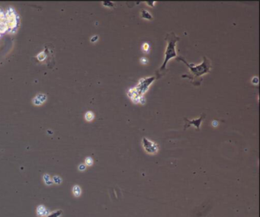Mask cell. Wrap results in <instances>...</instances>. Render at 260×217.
Masks as SVG:
<instances>
[{
  "label": "cell",
  "mask_w": 260,
  "mask_h": 217,
  "mask_svg": "<svg viewBox=\"0 0 260 217\" xmlns=\"http://www.w3.org/2000/svg\"><path fill=\"white\" fill-rule=\"evenodd\" d=\"M177 60H181L182 62L185 63V64H186L187 67H189L191 72L193 74V75L190 77L186 76V75H182V76H181V77L182 78H185V77L189 78V79L192 80V81L194 82L195 78L199 77H201V75H203V74H207V73L210 72V67H211V63H210V60H209L206 57H204L203 63H202L201 64H200V65H198V66L190 65V64H188V63H187L186 61L182 58V57H178Z\"/></svg>",
  "instance_id": "obj_1"
},
{
  "label": "cell",
  "mask_w": 260,
  "mask_h": 217,
  "mask_svg": "<svg viewBox=\"0 0 260 217\" xmlns=\"http://www.w3.org/2000/svg\"><path fill=\"white\" fill-rule=\"evenodd\" d=\"M180 38L176 35L174 33L167 34L166 37V41L167 42V47H166V52H165V61L163 66L159 70V72H162L166 69V66L167 62L173 57H176L177 56L176 51V44Z\"/></svg>",
  "instance_id": "obj_2"
},
{
  "label": "cell",
  "mask_w": 260,
  "mask_h": 217,
  "mask_svg": "<svg viewBox=\"0 0 260 217\" xmlns=\"http://www.w3.org/2000/svg\"><path fill=\"white\" fill-rule=\"evenodd\" d=\"M204 114L202 113L201 116V117L199 118V119H193V120L190 121L188 120L187 118H184V120H185V122L186 123H185V129H186L187 128H188L189 126H191V125H193L194 126H195V127L197 128V129H200V126H201V123L202 120H203V119L204 118Z\"/></svg>",
  "instance_id": "obj_3"
},
{
  "label": "cell",
  "mask_w": 260,
  "mask_h": 217,
  "mask_svg": "<svg viewBox=\"0 0 260 217\" xmlns=\"http://www.w3.org/2000/svg\"><path fill=\"white\" fill-rule=\"evenodd\" d=\"M144 146L145 147H149V148H147L146 150L148 151V150H150V153H153V152H156V151H157V148H156V146L153 145V144H152L150 142V141H149L147 139V138H144Z\"/></svg>",
  "instance_id": "obj_4"
},
{
  "label": "cell",
  "mask_w": 260,
  "mask_h": 217,
  "mask_svg": "<svg viewBox=\"0 0 260 217\" xmlns=\"http://www.w3.org/2000/svg\"><path fill=\"white\" fill-rule=\"evenodd\" d=\"M37 214L39 216H46L49 214V212H48V210H47L44 206L40 205L37 208Z\"/></svg>",
  "instance_id": "obj_5"
},
{
  "label": "cell",
  "mask_w": 260,
  "mask_h": 217,
  "mask_svg": "<svg viewBox=\"0 0 260 217\" xmlns=\"http://www.w3.org/2000/svg\"><path fill=\"white\" fill-rule=\"evenodd\" d=\"M62 215H63V210H58L49 213L47 216H46V217H60Z\"/></svg>",
  "instance_id": "obj_6"
},
{
  "label": "cell",
  "mask_w": 260,
  "mask_h": 217,
  "mask_svg": "<svg viewBox=\"0 0 260 217\" xmlns=\"http://www.w3.org/2000/svg\"><path fill=\"white\" fill-rule=\"evenodd\" d=\"M73 193L74 196H76V197H78V196H80L81 195L80 187H79V186H77V185L74 186L73 188Z\"/></svg>",
  "instance_id": "obj_7"
},
{
  "label": "cell",
  "mask_w": 260,
  "mask_h": 217,
  "mask_svg": "<svg viewBox=\"0 0 260 217\" xmlns=\"http://www.w3.org/2000/svg\"><path fill=\"white\" fill-rule=\"evenodd\" d=\"M141 16H142V18L146 19H152L151 15L146 10H142V12H141Z\"/></svg>",
  "instance_id": "obj_8"
},
{
  "label": "cell",
  "mask_w": 260,
  "mask_h": 217,
  "mask_svg": "<svg viewBox=\"0 0 260 217\" xmlns=\"http://www.w3.org/2000/svg\"><path fill=\"white\" fill-rule=\"evenodd\" d=\"M44 182L47 185H51L53 184V181L50 180V176L48 174H45L44 177Z\"/></svg>",
  "instance_id": "obj_9"
},
{
  "label": "cell",
  "mask_w": 260,
  "mask_h": 217,
  "mask_svg": "<svg viewBox=\"0 0 260 217\" xmlns=\"http://www.w3.org/2000/svg\"><path fill=\"white\" fill-rule=\"evenodd\" d=\"M85 117H86V119L87 121H92L94 119V114L92 112H86Z\"/></svg>",
  "instance_id": "obj_10"
},
{
  "label": "cell",
  "mask_w": 260,
  "mask_h": 217,
  "mask_svg": "<svg viewBox=\"0 0 260 217\" xmlns=\"http://www.w3.org/2000/svg\"><path fill=\"white\" fill-rule=\"evenodd\" d=\"M53 182L56 183L57 184H61L62 182V180L59 178L58 176H55V177H53Z\"/></svg>",
  "instance_id": "obj_11"
},
{
  "label": "cell",
  "mask_w": 260,
  "mask_h": 217,
  "mask_svg": "<svg viewBox=\"0 0 260 217\" xmlns=\"http://www.w3.org/2000/svg\"><path fill=\"white\" fill-rule=\"evenodd\" d=\"M86 164L89 166L92 165V164H93V159L91 158H87L86 159Z\"/></svg>",
  "instance_id": "obj_12"
},
{
  "label": "cell",
  "mask_w": 260,
  "mask_h": 217,
  "mask_svg": "<svg viewBox=\"0 0 260 217\" xmlns=\"http://www.w3.org/2000/svg\"><path fill=\"white\" fill-rule=\"evenodd\" d=\"M143 46H144V50L145 51H147L149 50V48H150V46H149V45H148V44H144V45H143Z\"/></svg>",
  "instance_id": "obj_13"
},
{
  "label": "cell",
  "mask_w": 260,
  "mask_h": 217,
  "mask_svg": "<svg viewBox=\"0 0 260 217\" xmlns=\"http://www.w3.org/2000/svg\"><path fill=\"white\" fill-rule=\"evenodd\" d=\"M85 169H86V167H85V165H83V164H81V165L79 166V171H84Z\"/></svg>",
  "instance_id": "obj_14"
},
{
  "label": "cell",
  "mask_w": 260,
  "mask_h": 217,
  "mask_svg": "<svg viewBox=\"0 0 260 217\" xmlns=\"http://www.w3.org/2000/svg\"><path fill=\"white\" fill-rule=\"evenodd\" d=\"M141 62L143 63V64H146V63L147 62V60L146 58H142L141 59Z\"/></svg>",
  "instance_id": "obj_15"
}]
</instances>
